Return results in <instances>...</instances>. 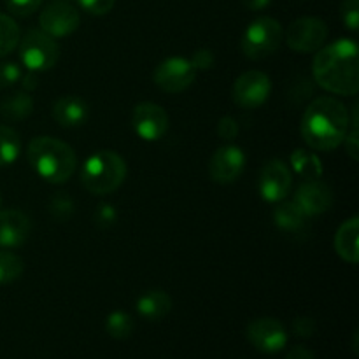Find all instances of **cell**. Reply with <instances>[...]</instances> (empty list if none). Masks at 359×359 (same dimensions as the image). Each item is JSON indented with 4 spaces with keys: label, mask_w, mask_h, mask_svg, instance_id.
<instances>
[{
    "label": "cell",
    "mask_w": 359,
    "mask_h": 359,
    "mask_svg": "<svg viewBox=\"0 0 359 359\" xmlns=\"http://www.w3.org/2000/svg\"><path fill=\"white\" fill-rule=\"evenodd\" d=\"M65 2H67V0H65Z\"/></svg>",
    "instance_id": "60d3db41"
},
{
    "label": "cell",
    "mask_w": 359,
    "mask_h": 359,
    "mask_svg": "<svg viewBox=\"0 0 359 359\" xmlns=\"http://www.w3.org/2000/svg\"><path fill=\"white\" fill-rule=\"evenodd\" d=\"M0 207H2V193H0Z\"/></svg>",
    "instance_id": "ab89813d"
},
{
    "label": "cell",
    "mask_w": 359,
    "mask_h": 359,
    "mask_svg": "<svg viewBox=\"0 0 359 359\" xmlns=\"http://www.w3.org/2000/svg\"><path fill=\"white\" fill-rule=\"evenodd\" d=\"M346 144V151L347 154H349L353 160H358V151H359V144H358V125H353V130L351 132H347L346 139H344V142Z\"/></svg>",
    "instance_id": "d590c367"
},
{
    "label": "cell",
    "mask_w": 359,
    "mask_h": 359,
    "mask_svg": "<svg viewBox=\"0 0 359 359\" xmlns=\"http://www.w3.org/2000/svg\"><path fill=\"white\" fill-rule=\"evenodd\" d=\"M242 4L251 11H262L266 9L272 4V0H242Z\"/></svg>",
    "instance_id": "f35d334b"
},
{
    "label": "cell",
    "mask_w": 359,
    "mask_h": 359,
    "mask_svg": "<svg viewBox=\"0 0 359 359\" xmlns=\"http://www.w3.org/2000/svg\"><path fill=\"white\" fill-rule=\"evenodd\" d=\"M25 270L23 259L11 251L0 249V286L11 284L21 277Z\"/></svg>",
    "instance_id": "484cf974"
},
{
    "label": "cell",
    "mask_w": 359,
    "mask_h": 359,
    "mask_svg": "<svg viewBox=\"0 0 359 359\" xmlns=\"http://www.w3.org/2000/svg\"><path fill=\"white\" fill-rule=\"evenodd\" d=\"M273 223L286 233H302L309 226V216H305L294 202L280 203L273 210Z\"/></svg>",
    "instance_id": "ffe728a7"
},
{
    "label": "cell",
    "mask_w": 359,
    "mask_h": 359,
    "mask_svg": "<svg viewBox=\"0 0 359 359\" xmlns=\"http://www.w3.org/2000/svg\"><path fill=\"white\" fill-rule=\"evenodd\" d=\"M214 62H216L214 53L205 48L196 49L191 56V63L195 67V70H210L214 67Z\"/></svg>",
    "instance_id": "d6a6232c"
},
{
    "label": "cell",
    "mask_w": 359,
    "mask_h": 359,
    "mask_svg": "<svg viewBox=\"0 0 359 359\" xmlns=\"http://www.w3.org/2000/svg\"><path fill=\"white\" fill-rule=\"evenodd\" d=\"M20 58L30 72H44L53 69L60 58V46L55 37L42 30L25 34L20 44Z\"/></svg>",
    "instance_id": "8992f818"
},
{
    "label": "cell",
    "mask_w": 359,
    "mask_h": 359,
    "mask_svg": "<svg viewBox=\"0 0 359 359\" xmlns=\"http://www.w3.org/2000/svg\"><path fill=\"white\" fill-rule=\"evenodd\" d=\"M358 237H359V217L354 216L347 219L342 226L337 230L335 235V251L344 262L356 265L359 259L358 249Z\"/></svg>",
    "instance_id": "ac0fdd59"
},
{
    "label": "cell",
    "mask_w": 359,
    "mask_h": 359,
    "mask_svg": "<svg viewBox=\"0 0 359 359\" xmlns=\"http://www.w3.org/2000/svg\"><path fill=\"white\" fill-rule=\"evenodd\" d=\"M272 93V81L262 70H249L237 77L231 97L233 102L242 109H258L265 104Z\"/></svg>",
    "instance_id": "9c48e42d"
},
{
    "label": "cell",
    "mask_w": 359,
    "mask_h": 359,
    "mask_svg": "<svg viewBox=\"0 0 359 359\" xmlns=\"http://www.w3.org/2000/svg\"><path fill=\"white\" fill-rule=\"evenodd\" d=\"M105 332L116 340H126L133 332L132 316L123 311H114L105 319Z\"/></svg>",
    "instance_id": "d4e9b609"
},
{
    "label": "cell",
    "mask_w": 359,
    "mask_h": 359,
    "mask_svg": "<svg viewBox=\"0 0 359 359\" xmlns=\"http://www.w3.org/2000/svg\"><path fill=\"white\" fill-rule=\"evenodd\" d=\"M30 230V217L25 212L16 209L0 210V248H18L27 241Z\"/></svg>",
    "instance_id": "2e32d148"
},
{
    "label": "cell",
    "mask_w": 359,
    "mask_h": 359,
    "mask_svg": "<svg viewBox=\"0 0 359 359\" xmlns=\"http://www.w3.org/2000/svg\"><path fill=\"white\" fill-rule=\"evenodd\" d=\"M245 168V153L238 146H223L209 161V175L214 182L230 184L242 175Z\"/></svg>",
    "instance_id": "5bb4252c"
},
{
    "label": "cell",
    "mask_w": 359,
    "mask_h": 359,
    "mask_svg": "<svg viewBox=\"0 0 359 359\" xmlns=\"http://www.w3.org/2000/svg\"><path fill=\"white\" fill-rule=\"evenodd\" d=\"M42 32H46L51 37H67L74 34L81 25L79 11L74 6H70L65 0H55L49 6L44 7V11L39 16Z\"/></svg>",
    "instance_id": "8fae6325"
},
{
    "label": "cell",
    "mask_w": 359,
    "mask_h": 359,
    "mask_svg": "<svg viewBox=\"0 0 359 359\" xmlns=\"http://www.w3.org/2000/svg\"><path fill=\"white\" fill-rule=\"evenodd\" d=\"M21 137L14 128L0 125V167H9L20 158Z\"/></svg>",
    "instance_id": "603a6c76"
},
{
    "label": "cell",
    "mask_w": 359,
    "mask_h": 359,
    "mask_svg": "<svg viewBox=\"0 0 359 359\" xmlns=\"http://www.w3.org/2000/svg\"><path fill=\"white\" fill-rule=\"evenodd\" d=\"M195 77L196 70L191 60H186L182 56H172V58L163 60L153 74L154 84L165 93H181V91L188 90L195 83Z\"/></svg>",
    "instance_id": "ba28073f"
},
{
    "label": "cell",
    "mask_w": 359,
    "mask_h": 359,
    "mask_svg": "<svg viewBox=\"0 0 359 359\" xmlns=\"http://www.w3.org/2000/svg\"><path fill=\"white\" fill-rule=\"evenodd\" d=\"M21 79V69L18 63H0V90L16 84Z\"/></svg>",
    "instance_id": "1f68e13d"
},
{
    "label": "cell",
    "mask_w": 359,
    "mask_h": 359,
    "mask_svg": "<svg viewBox=\"0 0 359 359\" xmlns=\"http://www.w3.org/2000/svg\"><path fill=\"white\" fill-rule=\"evenodd\" d=\"M340 18L349 30L356 32L359 28V0H342Z\"/></svg>",
    "instance_id": "83f0119b"
},
{
    "label": "cell",
    "mask_w": 359,
    "mask_h": 359,
    "mask_svg": "<svg viewBox=\"0 0 359 359\" xmlns=\"http://www.w3.org/2000/svg\"><path fill=\"white\" fill-rule=\"evenodd\" d=\"M74 212V202L69 195L65 193H56L49 200V214L55 217L56 221L63 223V221L69 219Z\"/></svg>",
    "instance_id": "4316f807"
},
{
    "label": "cell",
    "mask_w": 359,
    "mask_h": 359,
    "mask_svg": "<svg viewBox=\"0 0 359 359\" xmlns=\"http://www.w3.org/2000/svg\"><path fill=\"white\" fill-rule=\"evenodd\" d=\"M79 4V7L83 11H86L88 14H93V16H104L109 14L114 7L116 0H76Z\"/></svg>",
    "instance_id": "4dcf8cb0"
},
{
    "label": "cell",
    "mask_w": 359,
    "mask_h": 359,
    "mask_svg": "<svg viewBox=\"0 0 359 359\" xmlns=\"http://www.w3.org/2000/svg\"><path fill=\"white\" fill-rule=\"evenodd\" d=\"M318 86L333 95L353 97L359 90V48L353 39H339L318 49L312 60Z\"/></svg>",
    "instance_id": "6da1fadb"
},
{
    "label": "cell",
    "mask_w": 359,
    "mask_h": 359,
    "mask_svg": "<svg viewBox=\"0 0 359 359\" xmlns=\"http://www.w3.org/2000/svg\"><path fill=\"white\" fill-rule=\"evenodd\" d=\"M217 133L223 140H233L238 135V125L235 121V118L231 116H224L217 123Z\"/></svg>",
    "instance_id": "e575fe53"
},
{
    "label": "cell",
    "mask_w": 359,
    "mask_h": 359,
    "mask_svg": "<svg viewBox=\"0 0 359 359\" xmlns=\"http://www.w3.org/2000/svg\"><path fill=\"white\" fill-rule=\"evenodd\" d=\"M283 42V27L269 16L256 18L242 35V53L249 60H263L272 56Z\"/></svg>",
    "instance_id": "5b68a950"
},
{
    "label": "cell",
    "mask_w": 359,
    "mask_h": 359,
    "mask_svg": "<svg viewBox=\"0 0 359 359\" xmlns=\"http://www.w3.org/2000/svg\"><path fill=\"white\" fill-rule=\"evenodd\" d=\"M284 359H316V354H314V351L309 349V347L297 346L286 354V358Z\"/></svg>",
    "instance_id": "8d00e7d4"
},
{
    "label": "cell",
    "mask_w": 359,
    "mask_h": 359,
    "mask_svg": "<svg viewBox=\"0 0 359 359\" xmlns=\"http://www.w3.org/2000/svg\"><path fill=\"white\" fill-rule=\"evenodd\" d=\"M293 202L300 207L305 216H318V214L326 212L333 205V193L319 179L307 181L297 189Z\"/></svg>",
    "instance_id": "9a60e30c"
},
{
    "label": "cell",
    "mask_w": 359,
    "mask_h": 359,
    "mask_svg": "<svg viewBox=\"0 0 359 359\" xmlns=\"http://www.w3.org/2000/svg\"><path fill=\"white\" fill-rule=\"evenodd\" d=\"M245 337L256 351L265 354L279 353L287 344V330L273 318H259L249 323Z\"/></svg>",
    "instance_id": "30bf717a"
},
{
    "label": "cell",
    "mask_w": 359,
    "mask_h": 359,
    "mask_svg": "<svg viewBox=\"0 0 359 359\" xmlns=\"http://www.w3.org/2000/svg\"><path fill=\"white\" fill-rule=\"evenodd\" d=\"M27 156L35 174L49 184H63L77 168V156L72 147L55 137L41 135L32 139Z\"/></svg>",
    "instance_id": "3957f363"
},
{
    "label": "cell",
    "mask_w": 359,
    "mask_h": 359,
    "mask_svg": "<svg viewBox=\"0 0 359 359\" xmlns=\"http://www.w3.org/2000/svg\"><path fill=\"white\" fill-rule=\"evenodd\" d=\"M291 168L305 181H318L323 177V163L318 154L307 149H294L290 158Z\"/></svg>",
    "instance_id": "7402d4cb"
},
{
    "label": "cell",
    "mask_w": 359,
    "mask_h": 359,
    "mask_svg": "<svg viewBox=\"0 0 359 359\" xmlns=\"http://www.w3.org/2000/svg\"><path fill=\"white\" fill-rule=\"evenodd\" d=\"M328 39V25L319 18H298L286 32V44L297 53H316Z\"/></svg>",
    "instance_id": "52a82bcc"
},
{
    "label": "cell",
    "mask_w": 359,
    "mask_h": 359,
    "mask_svg": "<svg viewBox=\"0 0 359 359\" xmlns=\"http://www.w3.org/2000/svg\"><path fill=\"white\" fill-rule=\"evenodd\" d=\"M79 177L84 188L93 195H109L125 182L126 161L114 151L100 149L86 158Z\"/></svg>",
    "instance_id": "277c9868"
},
{
    "label": "cell",
    "mask_w": 359,
    "mask_h": 359,
    "mask_svg": "<svg viewBox=\"0 0 359 359\" xmlns=\"http://www.w3.org/2000/svg\"><path fill=\"white\" fill-rule=\"evenodd\" d=\"M132 125L137 135L147 142L160 140L168 130V114L154 102H140L132 114Z\"/></svg>",
    "instance_id": "4fadbf2b"
},
{
    "label": "cell",
    "mask_w": 359,
    "mask_h": 359,
    "mask_svg": "<svg viewBox=\"0 0 359 359\" xmlns=\"http://www.w3.org/2000/svg\"><path fill=\"white\" fill-rule=\"evenodd\" d=\"M351 116L346 105L333 97H319L305 109L300 133L314 151H333L349 132Z\"/></svg>",
    "instance_id": "7a4b0ae2"
},
{
    "label": "cell",
    "mask_w": 359,
    "mask_h": 359,
    "mask_svg": "<svg viewBox=\"0 0 359 359\" xmlns=\"http://www.w3.org/2000/svg\"><path fill=\"white\" fill-rule=\"evenodd\" d=\"M53 118L63 128H76L84 125L90 118V105L81 97L67 95L58 98L53 105Z\"/></svg>",
    "instance_id": "e0dca14e"
},
{
    "label": "cell",
    "mask_w": 359,
    "mask_h": 359,
    "mask_svg": "<svg viewBox=\"0 0 359 359\" xmlns=\"http://www.w3.org/2000/svg\"><path fill=\"white\" fill-rule=\"evenodd\" d=\"M172 309V298L163 290H149L137 300V312L147 321H160L167 318Z\"/></svg>",
    "instance_id": "d6986e66"
},
{
    "label": "cell",
    "mask_w": 359,
    "mask_h": 359,
    "mask_svg": "<svg viewBox=\"0 0 359 359\" xmlns=\"http://www.w3.org/2000/svg\"><path fill=\"white\" fill-rule=\"evenodd\" d=\"M20 27L9 14L0 13V58L7 56L20 44Z\"/></svg>",
    "instance_id": "cb8c5ba5"
},
{
    "label": "cell",
    "mask_w": 359,
    "mask_h": 359,
    "mask_svg": "<svg viewBox=\"0 0 359 359\" xmlns=\"http://www.w3.org/2000/svg\"><path fill=\"white\" fill-rule=\"evenodd\" d=\"M291 184H293L291 168L283 160H270L262 168L258 191L265 202L279 203L290 195Z\"/></svg>",
    "instance_id": "7c38bea8"
},
{
    "label": "cell",
    "mask_w": 359,
    "mask_h": 359,
    "mask_svg": "<svg viewBox=\"0 0 359 359\" xmlns=\"http://www.w3.org/2000/svg\"><path fill=\"white\" fill-rule=\"evenodd\" d=\"M42 0H6V7L11 14L28 18L41 7Z\"/></svg>",
    "instance_id": "f546056e"
},
{
    "label": "cell",
    "mask_w": 359,
    "mask_h": 359,
    "mask_svg": "<svg viewBox=\"0 0 359 359\" xmlns=\"http://www.w3.org/2000/svg\"><path fill=\"white\" fill-rule=\"evenodd\" d=\"M291 330H293V333L297 337H302V339H309V337L314 335L316 321L312 318H307V316H304V318H297L293 321V326H291Z\"/></svg>",
    "instance_id": "836d02e7"
},
{
    "label": "cell",
    "mask_w": 359,
    "mask_h": 359,
    "mask_svg": "<svg viewBox=\"0 0 359 359\" xmlns=\"http://www.w3.org/2000/svg\"><path fill=\"white\" fill-rule=\"evenodd\" d=\"M118 219V210L114 209L112 203H98V207L95 209L93 221L100 230H107Z\"/></svg>",
    "instance_id": "f1b7e54d"
},
{
    "label": "cell",
    "mask_w": 359,
    "mask_h": 359,
    "mask_svg": "<svg viewBox=\"0 0 359 359\" xmlns=\"http://www.w3.org/2000/svg\"><path fill=\"white\" fill-rule=\"evenodd\" d=\"M21 84H23V90L27 91H34L35 88L39 86V81H37V76H35L34 72H30L28 70V74H25L23 77H21Z\"/></svg>",
    "instance_id": "74e56055"
},
{
    "label": "cell",
    "mask_w": 359,
    "mask_h": 359,
    "mask_svg": "<svg viewBox=\"0 0 359 359\" xmlns=\"http://www.w3.org/2000/svg\"><path fill=\"white\" fill-rule=\"evenodd\" d=\"M34 112V98L27 91H16L9 95L0 104V114L7 121H23Z\"/></svg>",
    "instance_id": "44dd1931"
}]
</instances>
